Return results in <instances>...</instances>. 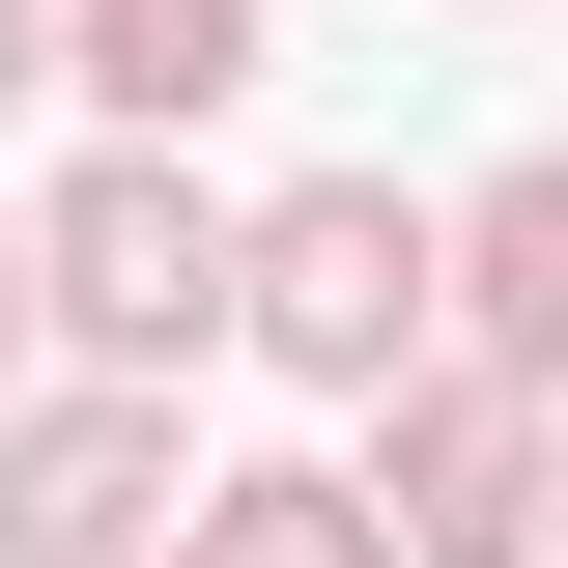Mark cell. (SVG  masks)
<instances>
[{
  "label": "cell",
  "instance_id": "6da1fadb",
  "mask_svg": "<svg viewBox=\"0 0 568 568\" xmlns=\"http://www.w3.org/2000/svg\"><path fill=\"white\" fill-rule=\"evenodd\" d=\"M227 342H256L284 398H398V369H455V200H398V171H313V200H256V256H227Z\"/></svg>",
  "mask_w": 568,
  "mask_h": 568
},
{
  "label": "cell",
  "instance_id": "7a4b0ae2",
  "mask_svg": "<svg viewBox=\"0 0 568 568\" xmlns=\"http://www.w3.org/2000/svg\"><path fill=\"white\" fill-rule=\"evenodd\" d=\"M227 256H256V227H227L171 142H85L58 200H29V313H58L85 369H200L227 342Z\"/></svg>",
  "mask_w": 568,
  "mask_h": 568
},
{
  "label": "cell",
  "instance_id": "3957f363",
  "mask_svg": "<svg viewBox=\"0 0 568 568\" xmlns=\"http://www.w3.org/2000/svg\"><path fill=\"white\" fill-rule=\"evenodd\" d=\"M171 540H200V426H171V369L0 398V568H171Z\"/></svg>",
  "mask_w": 568,
  "mask_h": 568
},
{
  "label": "cell",
  "instance_id": "277c9868",
  "mask_svg": "<svg viewBox=\"0 0 568 568\" xmlns=\"http://www.w3.org/2000/svg\"><path fill=\"white\" fill-rule=\"evenodd\" d=\"M369 511H398V568H540L568 455H540L511 369H398V398H369Z\"/></svg>",
  "mask_w": 568,
  "mask_h": 568
},
{
  "label": "cell",
  "instance_id": "5b68a950",
  "mask_svg": "<svg viewBox=\"0 0 568 568\" xmlns=\"http://www.w3.org/2000/svg\"><path fill=\"white\" fill-rule=\"evenodd\" d=\"M58 85L114 142H200L227 85H284V0H58Z\"/></svg>",
  "mask_w": 568,
  "mask_h": 568
},
{
  "label": "cell",
  "instance_id": "8992f818",
  "mask_svg": "<svg viewBox=\"0 0 568 568\" xmlns=\"http://www.w3.org/2000/svg\"><path fill=\"white\" fill-rule=\"evenodd\" d=\"M455 369L568 398V142H511L484 200H455Z\"/></svg>",
  "mask_w": 568,
  "mask_h": 568
},
{
  "label": "cell",
  "instance_id": "52a82bcc",
  "mask_svg": "<svg viewBox=\"0 0 568 568\" xmlns=\"http://www.w3.org/2000/svg\"><path fill=\"white\" fill-rule=\"evenodd\" d=\"M200 568H398V511H369V455H227Z\"/></svg>",
  "mask_w": 568,
  "mask_h": 568
},
{
  "label": "cell",
  "instance_id": "ba28073f",
  "mask_svg": "<svg viewBox=\"0 0 568 568\" xmlns=\"http://www.w3.org/2000/svg\"><path fill=\"white\" fill-rule=\"evenodd\" d=\"M29 85H58V0H0V114H29Z\"/></svg>",
  "mask_w": 568,
  "mask_h": 568
},
{
  "label": "cell",
  "instance_id": "9c48e42d",
  "mask_svg": "<svg viewBox=\"0 0 568 568\" xmlns=\"http://www.w3.org/2000/svg\"><path fill=\"white\" fill-rule=\"evenodd\" d=\"M29 342H58V313H29V227H0V398H29Z\"/></svg>",
  "mask_w": 568,
  "mask_h": 568
},
{
  "label": "cell",
  "instance_id": "30bf717a",
  "mask_svg": "<svg viewBox=\"0 0 568 568\" xmlns=\"http://www.w3.org/2000/svg\"><path fill=\"white\" fill-rule=\"evenodd\" d=\"M540 568H568V511H540Z\"/></svg>",
  "mask_w": 568,
  "mask_h": 568
},
{
  "label": "cell",
  "instance_id": "8fae6325",
  "mask_svg": "<svg viewBox=\"0 0 568 568\" xmlns=\"http://www.w3.org/2000/svg\"><path fill=\"white\" fill-rule=\"evenodd\" d=\"M171 568H200V540H171Z\"/></svg>",
  "mask_w": 568,
  "mask_h": 568
}]
</instances>
